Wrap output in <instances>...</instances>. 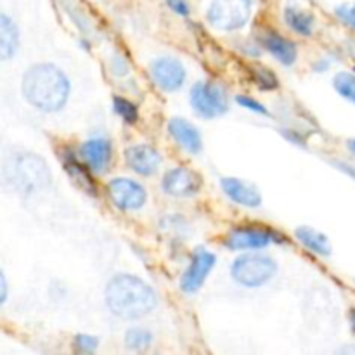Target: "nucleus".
<instances>
[{"mask_svg": "<svg viewBox=\"0 0 355 355\" xmlns=\"http://www.w3.org/2000/svg\"><path fill=\"white\" fill-rule=\"evenodd\" d=\"M107 311L123 321H135L151 314L158 305L155 290L141 277L132 274H116L104 290Z\"/></svg>", "mask_w": 355, "mask_h": 355, "instance_id": "1", "label": "nucleus"}, {"mask_svg": "<svg viewBox=\"0 0 355 355\" xmlns=\"http://www.w3.org/2000/svg\"><path fill=\"white\" fill-rule=\"evenodd\" d=\"M21 90L35 110L55 113L68 103L71 85L62 69L51 62H40L24 71Z\"/></svg>", "mask_w": 355, "mask_h": 355, "instance_id": "2", "label": "nucleus"}, {"mask_svg": "<svg viewBox=\"0 0 355 355\" xmlns=\"http://www.w3.org/2000/svg\"><path fill=\"white\" fill-rule=\"evenodd\" d=\"M6 179L12 184L14 191L28 198L49 187L51 170L44 158L35 153H17L7 166Z\"/></svg>", "mask_w": 355, "mask_h": 355, "instance_id": "3", "label": "nucleus"}, {"mask_svg": "<svg viewBox=\"0 0 355 355\" xmlns=\"http://www.w3.org/2000/svg\"><path fill=\"white\" fill-rule=\"evenodd\" d=\"M277 263L272 257L259 252L239 255L231 263V277L243 288H262L277 274Z\"/></svg>", "mask_w": 355, "mask_h": 355, "instance_id": "4", "label": "nucleus"}, {"mask_svg": "<svg viewBox=\"0 0 355 355\" xmlns=\"http://www.w3.org/2000/svg\"><path fill=\"white\" fill-rule=\"evenodd\" d=\"M252 10V0H211L207 9V21L218 31H236L246 26Z\"/></svg>", "mask_w": 355, "mask_h": 355, "instance_id": "5", "label": "nucleus"}, {"mask_svg": "<svg viewBox=\"0 0 355 355\" xmlns=\"http://www.w3.org/2000/svg\"><path fill=\"white\" fill-rule=\"evenodd\" d=\"M191 106L194 113L200 114L201 118L214 120V118L222 116L229 111L227 94L222 87L215 85L211 82H196L191 87L189 92Z\"/></svg>", "mask_w": 355, "mask_h": 355, "instance_id": "6", "label": "nucleus"}, {"mask_svg": "<svg viewBox=\"0 0 355 355\" xmlns=\"http://www.w3.org/2000/svg\"><path fill=\"white\" fill-rule=\"evenodd\" d=\"M272 241H284L277 231L257 225H239L234 227L225 238V246L234 252H259L267 248Z\"/></svg>", "mask_w": 355, "mask_h": 355, "instance_id": "7", "label": "nucleus"}, {"mask_svg": "<svg viewBox=\"0 0 355 355\" xmlns=\"http://www.w3.org/2000/svg\"><path fill=\"white\" fill-rule=\"evenodd\" d=\"M107 196L111 203L123 211L141 210L148 201V193L144 186L137 180L127 177H116L107 182Z\"/></svg>", "mask_w": 355, "mask_h": 355, "instance_id": "8", "label": "nucleus"}, {"mask_svg": "<svg viewBox=\"0 0 355 355\" xmlns=\"http://www.w3.org/2000/svg\"><path fill=\"white\" fill-rule=\"evenodd\" d=\"M149 73H151L153 82L165 92H175V90L182 89L187 78L184 64L172 55L156 58L149 66Z\"/></svg>", "mask_w": 355, "mask_h": 355, "instance_id": "9", "label": "nucleus"}, {"mask_svg": "<svg viewBox=\"0 0 355 355\" xmlns=\"http://www.w3.org/2000/svg\"><path fill=\"white\" fill-rule=\"evenodd\" d=\"M215 263H217V257L215 253L208 252V250H198L194 252L193 259H191L189 267L184 270L182 277H180V290L187 295H194L203 288L205 281L210 276L214 270Z\"/></svg>", "mask_w": 355, "mask_h": 355, "instance_id": "10", "label": "nucleus"}, {"mask_svg": "<svg viewBox=\"0 0 355 355\" xmlns=\"http://www.w3.org/2000/svg\"><path fill=\"white\" fill-rule=\"evenodd\" d=\"M203 187V179L194 170L186 166H175L168 170L162 179V189L173 198H193Z\"/></svg>", "mask_w": 355, "mask_h": 355, "instance_id": "11", "label": "nucleus"}, {"mask_svg": "<svg viewBox=\"0 0 355 355\" xmlns=\"http://www.w3.org/2000/svg\"><path fill=\"white\" fill-rule=\"evenodd\" d=\"M80 158L90 168V172L99 175L110 166L113 158V144L106 137H92L80 146Z\"/></svg>", "mask_w": 355, "mask_h": 355, "instance_id": "12", "label": "nucleus"}, {"mask_svg": "<svg viewBox=\"0 0 355 355\" xmlns=\"http://www.w3.org/2000/svg\"><path fill=\"white\" fill-rule=\"evenodd\" d=\"M125 162L135 173L142 177H149L158 172L163 159L158 149L153 148V146L135 144L125 151Z\"/></svg>", "mask_w": 355, "mask_h": 355, "instance_id": "13", "label": "nucleus"}, {"mask_svg": "<svg viewBox=\"0 0 355 355\" xmlns=\"http://www.w3.org/2000/svg\"><path fill=\"white\" fill-rule=\"evenodd\" d=\"M220 187L232 203L246 208H259L262 205L260 191L246 180L238 179V177H224L220 179Z\"/></svg>", "mask_w": 355, "mask_h": 355, "instance_id": "14", "label": "nucleus"}, {"mask_svg": "<svg viewBox=\"0 0 355 355\" xmlns=\"http://www.w3.org/2000/svg\"><path fill=\"white\" fill-rule=\"evenodd\" d=\"M168 134L175 141V144L189 155H198L203 149V139H201L200 130L186 118H172L168 121Z\"/></svg>", "mask_w": 355, "mask_h": 355, "instance_id": "15", "label": "nucleus"}, {"mask_svg": "<svg viewBox=\"0 0 355 355\" xmlns=\"http://www.w3.org/2000/svg\"><path fill=\"white\" fill-rule=\"evenodd\" d=\"M62 159V166H64L66 173H68L69 179L73 180L78 189H82L83 193H87L89 196H96L97 194V186H96V180L94 177L90 175L89 172V166L85 163H82L80 159L82 158H76L71 151H64L61 156Z\"/></svg>", "mask_w": 355, "mask_h": 355, "instance_id": "16", "label": "nucleus"}, {"mask_svg": "<svg viewBox=\"0 0 355 355\" xmlns=\"http://www.w3.org/2000/svg\"><path fill=\"white\" fill-rule=\"evenodd\" d=\"M262 47L283 66L295 64L298 58L297 44L279 35L277 31H267L266 35H262Z\"/></svg>", "mask_w": 355, "mask_h": 355, "instance_id": "17", "label": "nucleus"}, {"mask_svg": "<svg viewBox=\"0 0 355 355\" xmlns=\"http://www.w3.org/2000/svg\"><path fill=\"white\" fill-rule=\"evenodd\" d=\"M295 238L298 239L304 248H307L309 252H312L318 257H331L333 248L331 241L328 239V236L324 232L318 231V229L311 227V225H298L295 229Z\"/></svg>", "mask_w": 355, "mask_h": 355, "instance_id": "18", "label": "nucleus"}, {"mask_svg": "<svg viewBox=\"0 0 355 355\" xmlns=\"http://www.w3.org/2000/svg\"><path fill=\"white\" fill-rule=\"evenodd\" d=\"M19 49V28L7 14H0V59L9 61Z\"/></svg>", "mask_w": 355, "mask_h": 355, "instance_id": "19", "label": "nucleus"}, {"mask_svg": "<svg viewBox=\"0 0 355 355\" xmlns=\"http://www.w3.org/2000/svg\"><path fill=\"white\" fill-rule=\"evenodd\" d=\"M284 21L295 33L302 35V37H311L314 33V16L307 10H302L300 7L288 6L284 9Z\"/></svg>", "mask_w": 355, "mask_h": 355, "instance_id": "20", "label": "nucleus"}, {"mask_svg": "<svg viewBox=\"0 0 355 355\" xmlns=\"http://www.w3.org/2000/svg\"><path fill=\"white\" fill-rule=\"evenodd\" d=\"M125 345L134 352H144L151 347L153 333L144 328H130L125 333Z\"/></svg>", "mask_w": 355, "mask_h": 355, "instance_id": "21", "label": "nucleus"}, {"mask_svg": "<svg viewBox=\"0 0 355 355\" xmlns=\"http://www.w3.org/2000/svg\"><path fill=\"white\" fill-rule=\"evenodd\" d=\"M333 87L338 92V96H342L343 99L355 104V73H336L335 78H333Z\"/></svg>", "mask_w": 355, "mask_h": 355, "instance_id": "22", "label": "nucleus"}, {"mask_svg": "<svg viewBox=\"0 0 355 355\" xmlns=\"http://www.w3.org/2000/svg\"><path fill=\"white\" fill-rule=\"evenodd\" d=\"M113 110H114V113H116L118 116H120L121 120L125 121V123L134 125L135 121L139 120L137 106H135L132 101L125 99V97H120V96L114 97V99H113Z\"/></svg>", "mask_w": 355, "mask_h": 355, "instance_id": "23", "label": "nucleus"}, {"mask_svg": "<svg viewBox=\"0 0 355 355\" xmlns=\"http://www.w3.org/2000/svg\"><path fill=\"white\" fill-rule=\"evenodd\" d=\"M252 75H253V80H255L257 85H259L262 90H274L279 87V82H277L276 75H274L270 69L253 68Z\"/></svg>", "mask_w": 355, "mask_h": 355, "instance_id": "24", "label": "nucleus"}, {"mask_svg": "<svg viewBox=\"0 0 355 355\" xmlns=\"http://www.w3.org/2000/svg\"><path fill=\"white\" fill-rule=\"evenodd\" d=\"M99 347V338L92 335H87V333H80L75 336V349L80 354H94Z\"/></svg>", "mask_w": 355, "mask_h": 355, "instance_id": "25", "label": "nucleus"}, {"mask_svg": "<svg viewBox=\"0 0 355 355\" xmlns=\"http://www.w3.org/2000/svg\"><path fill=\"white\" fill-rule=\"evenodd\" d=\"M335 14L345 26L355 30V3L345 2L335 7Z\"/></svg>", "mask_w": 355, "mask_h": 355, "instance_id": "26", "label": "nucleus"}, {"mask_svg": "<svg viewBox=\"0 0 355 355\" xmlns=\"http://www.w3.org/2000/svg\"><path fill=\"white\" fill-rule=\"evenodd\" d=\"M236 103H238L241 107H245V110L253 111V113L257 114H263V116L269 114V110H267L262 103H259V101L253 99V97L250 96H236Z\"/></svg>", "mask_w": 355, "mask_h": 355, "instance_id": "27", "label": "nucleus"}, {"mask_svg": "<svg viewBox=\"0 0 355 355\" xmlns=\"http://www.w3.org/2000/svg\"><path fill=\"white\" fill-rule=\"evenodd\" d=\"M331 163L340 170V172L347 173V175L352 177V179L355 180V165H350L349 162H342V159H333Z\"/></svg>", "mask_w": 355, "mask_h": 355, "instance_id": "28", "label": "nucleus"}, {"mask_svg": "<svg viewBox=\"0 0 355 355\" xmlns=\"http://www.w3.org/2000/svg\"><path fill=\"white\" fill-rule=\"evenodd\" d=\"M7 293H9V284H7L6 272H0V305L7 302Z\"/></svg>", "mask_w": 355, "mask_h": 355, "instance_id": "29", "label": "nucleus"}, {"mask_svg": "<svg viewBox=\"0 0 355 355\" xmlns=\"http://www.w3.org/2000/svg\"><path fill=\"white\" fill-rule=\"evenodd\" d=\"M170 7H172L177 14H180V16H187V14H189V7H187V3L184 2V0H173V2H170Z\"/></svg>", "mask_w": 355, "mask_h": 355, "instance_id": "30", "label": "nucleus"}, {"mask_svg": "<svg viewBox=\"0 0 355 355\" xmlns=\"http://www.w3.org/2000/svg\"><path fill=\"white\" fill-rule=\"evenodd\" d=\"M349 322H350V329H352V333L355 335V307L350 309V312H349Z\"/></svg>", "mask_w": 355, "mask_h": 355, "instance_id": "31", "label": "nucleus"}, {"mask_svg": "<svg viewBox=\"0 0 355 355\" xmlns=\"http://www.w3.org/2000/svg\"><path fill=\"white\" fill-rule=\"evenodd\" d=\"M347 148H349V151L355 156V139H349V141H347Z\"/></svg>", "mask_w": 355, "mask_h": 355, "instance_id": "32", "label": "nucleus"}, {"mask_svg": "<svg viewBox=\"0 0 355 355\" xmlns=\"http://www.w3.org/2000/svg\"><path fill=\"white\" fill-rule=\"evenodd\" d=\"M166 2H168V3H170V2H173V0H166Z\"/></svg>", "mask_w": 355, "mask_h": 355, "instance_id": "33", "label": "nucleus"}]
</instances>
